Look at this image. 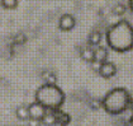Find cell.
Returning <instances> with one entry per match:
<instances>
[{
  "label": "cell",
  "instance_id": "6da1fadb",
  "mask_svg": "<svg viewBox=\"0 0 133 126\" xmlns=\"http://www.w3.org/2000/svg\"><path fill=\"white\" fill-rule=\"evenodd\" d=\"M108 46L117 52H127L133 47V27L125 19H122L118 23L113 24L108 29L107 34Z\"/></svg>",
  "mask_w": 133,
  "mask_h": 126
},
{
  "label": "cell",
  "instance_id": "7a4b0ae2",
  "mask_svg": "<svg viewBox=\"0 0 133 126\" xmlns=\"http://www.w3.org/2000/svg\"><path fill=\"white\" fill-rule=\"evenodd\" d=\"M132 95L124 88H114L103 98L102 106L110 115H119L129 108Z\"/></svg>",
  "mask_w": 133,
  "mask_h": 126
},
{
  "label": "cell",
  "instance_id": "3957f363",
  "mask_svg": "<svg viewBox=\"0 0 133 126\" xmlns=\"http://www.w3.org/2000/svg\"><path fill=\"white\" fill-rule=\"evenodd\" d=\"M36 102L46 110H58L65 102V93L56 84H43L36 92Z\"/></svg>",
  "mask_w": 133,
  "mask_h": 126
},
{
  "label": "cell",
  "instance_id": "277c9868",
  "mask_svg": "<svg viewBox=\"0 0 133 126\" xmlns=\"http://www.w3.org/2000/svg\"><path fill=\"white\" fill-rule=\"evenodd\" d=\"M46 108L42 105H39L38 102H33L28 106V112H29V118H36V120H39L43 117V115L46 113Z\"/></svg>",
  "mask_w": 133,
  "mask_h": 126
},
{
  "label": "cell",
  "instance_id": "5b68a950",
  "mask_svg": "<svg viewBox=\"0 0 133 126\" xmlns=\"http://www.w3.org/2000/svg\"><path fill=\"white\" fill-rule=\"evenodd\" d=\"M76 26V21L74 18V15L71 14H63L60 18V22H58V27L62 31H71L72 28Z\"/></svg>",
  "mask_w": 133,
  "mask_h": 126
},
{
  "label": "cell",
  "instance_id": "8992f818",
  "mask_svg": "<svg viewBox=\"0 0 133 126\" xmlns=\"http://www.w3.org/2000/svg\"><path fill=\"white\" fill-rule=\"evenodd\" d=\"M99 74L103 78H112L117 74V66L110 61H104L99 69Z\"/></svg>",
  "mask_w": 133,
  "mask_h": 126
},
{
  "label": "cell",
  "instance_id": "52a82bcc",
  "mask_svg": "<svg viewBox=\"0 0 133 126\" xmlns=\"http://www.w3.org/2000/svg\"><path fill=\"white\" fill-rule=\"evenodd\" d=\"M53 113L56 116V125H60V126H66L70 124V116L65 112L60 111L58 110H53Z\"/></svg>",
  "mask_w": 133,
  "mask_h": 126
},
{
  "label": "cell",
  "instance_id": "ba28073f",
  "mask_svg": "<svg viewBox=\"0 0 133 126\" xmlns=\"http://www.w3.org/2000/svg\"><path fill=\"white\" fill-rule=\"evenodd\" d=\"M94 60L96 61H100V63H104L108 60V50L103 46H99L96 49H94Z\"/></svg>",
  "mask_w": 133,
  "mask_h": 126
},
{
  "label": "cell",
  "instance_id": "9c48e42d",
  "mask_svg": "<svg viewBox=\"0 0 133 126\" xmlns=\"http://www.w3.org/2000/svg\"><path fill=\"white\" fill-rule=\"evenodd\" d=\"M41 124L44 126H55L56 125V116L53 113V111H46V113L41 118Z\"/></svg>",
  "mask_w": 133,
  "mask_h": 126
},
{
  "label": "cell",
  "instance_id": "30bf717a",
  "mask_svg": "<svg viewBox=\"0 0 133 126\" xmlns=\"http://www.w3.org/2000/svg\"><path fill=\"white\" fill-rule=\"evenodd\" d=\"M41 78H42V80H44V83L46 84H56V82H57V76H56V74L50 71V70H44V71H42Z\"/></svg>",
  "mask_w": 133,
  "mask_h": 126
},
{
  "label": "cell",
  "instance_id": "8fae6325",
  "mask_svg": "<svg viewBox=\"0 0 133 126\" xmlns=\"http://www.w3.org/2000/svg\"><path fill=\"white\" fill-rule=\"evenodd\" d=\"M81 59L84 61H86V63H91L92 60H94V49L91 47H84L81 50Z\"/></svg>",
  "mask_w": 133,
  "mask_h": 126
},
{
  "label": "cell",
  "instance_id": "7c38bea8",
  "mask_svg": "<svg viewBox=\"0 0 133 126\" xmlns=\"http://www.w3.org/2000/svg\"><path fill=\"white\" fill-rule=\"evenodd\" d=\"M102 41V33L99 31H92L89 37H88V42L91 45V46H98Z\"/></svg>",
  "mask_w": 133,
  "mask_h": 126
},
{
  "label": "cell",
  "instance_id": "4fadbf2b",
  "mask_svg": "<svg viewBox=\"0 0 133 126\" xmlns=\"http://www.w3.org/2000/svg\"><path fill=\"white\" fill-rule=\"evenodd\" d=\"M15 115H17V117H18L19 120H23V121L28 120V118H29V112H28V107H27V106H19V107H17Z\"/></svg>",
  "mask_w": 133,
  "mask_h": 126
},
{
  "label": "cell",
  "instance_id": "5bb4252c",
  "mask_svg": "<svg viewBox=\"0 0 133 126\" xmlns=\"http://www.w3.org/2000/svg\"><path fill=\"white\" fill-rule=\"evenodd\" d=\"M1 5L5 9H15L18 5V0H1Z\"/></svg>",
  "mask_w": 133,
  "mask_h": 126
},
{
  "label": "cell",
  "instance_id": "9a60e30c",
  "mask_svg": "<svg viewBox=\"0 0 133 126\" xmlns=\"http://www.w3.org/2000/svg\"><path fill=\"white\" fill-rule=\"evenodd\" d=\"M125 11H127V8H125L123 4H117V5L113 8V13H114L115 15H123Z\"/></svg>",
  "mask_w": 133,
  "mask_h": 126
},
{
  "label": "cell",
  "instance_id": "2e32d148",
  "mask_svg": "<svg viewBox=\"0 0 133 126\" xmlns=\"http://www.w3.org/2000/svg\"><path fill=\"white\" fill-rule=\"evenodd\" d=\"M89 106L91 107L92 110H99L100 106H102V101H99V99H91L89 102Z\"/></svg>",
  "mask_w": 133,
  "mask_h": 126
},
{
  "label": "cell",
  "instance_id": "e0dca14e",
  "mask_svg": "<svg viewBox=\"0 0 133 126\" xmlns=\"http://www.w3.org/2000/svg\"><path fill=\"white\" fill-rule=\"evenodd\" d=\"M91 69L95 71V73H99V69H100V66H102V63L100 61H96V60H92L91 63Z\"/></svg>",
  "mask_w": 133,
  "mask_h": 126
},
{
  "label": "cell",
  "instance_id": "ac0fdd59",
  "mask_svg": "<svg viewBox=\"0 0 133 126\" xmlns=\"http://www.w3.org/2000/svg\"><path fill=\"white\" fill-rule=\"evenodd\" d=\"M41 121L36 120V118H28V126H39Z\"/></svg>",
  "mask_w": 133,
  "mask_h": 126
},
{
  "label": "cell",
  "instance_id": "d6986e66",
  "mask_svg": "<svg viewBox=\"0 0 133 126\" xmlns=\"http://www.w3.org/2000/svg\"><path fill=\"white\" fill-rule=\"evenodd\" d=\"M24 40H25L24 34H21V36H19V40L17 38V42H19V43H23V42H24Z\"/></svg>",
  "mask_w": 133,
  "mask_h": 126
},
{
  "label": "cell",
  "instance_id": "ffe728a7",
  "mask_svg": "<svg viewBox=\"0 0 133 126\" xmlns=\"http://www.w3.org/2000/svg\"><path fill=\"white\" fill-rule=\"evenodd\" d=\"M129 10H132V0H129Z\"/></svg>",
  "mask_w": 133,
  "mask_h": 126
},
{
  "label": "cell",
  "instance_id": "44dd1931",
  "mask_svg": "<svg viewBox=\"0 0 133 126\" xmlns=\"http://www.w3.org/2000/svg\"><path fill=\"white\" fill-rule=\"evenodd\" d=\"M19 126H21V125H19Z\"/></svg>",
  "mask_w": 133,
  "mask_h": 126
}]
</instances>
